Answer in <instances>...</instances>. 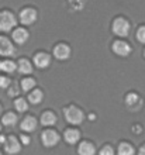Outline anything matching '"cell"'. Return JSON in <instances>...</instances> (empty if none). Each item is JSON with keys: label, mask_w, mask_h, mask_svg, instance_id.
<instances>
[{"label": "cell", "mask_w": 145, "mask_h": 155, "mask_svg": "<svg viewBox=\"0 0 145 155\" xmlns=\"http://www.w3.org/2000/svg\"><path fill=\"white\" fill-rule=\"evenodd\" d=\"M83 111L81 109H77L76 106H69L65 109V118H66V121L73 124V126H77V124H81L83 121Z\"/></svg>", "instance_id": "6da1fadb"}, {"label": "cell", "mask_w": 145, "mask_h": 155, "mask_svg": "<svg viewBox=\"0 0 145 155\" xmlns=\"http://www.w3.org/2000/svg\"><path fill=\"white\" fill-rule=\"evenodd\" d=\"M17 24L14 14L10 12H0V31H10Z\"/></svg>", "instance_id": "7a4b0ae2"}, {"label": "cell", "mask_w": 145, "mask_h": 155, "mask_svg": "<svg viewBox=\"0 0 145 155\" xmlns=\"http://www.w3.org/2000/svg\"><path fill=\"white\" fill-rule=\"evenodd\" d=\"M113 31L118 37H127L130 33V23L125 20V18L118 17L113 23Z\"/></svg>", "instance_id": "3957f363"}, {"label": "cell", "mask_w": 145, "mask_h": 155, "mask_svg": "<svg viewBox=\"0 0 145 155\" xmlns=\"http://www.w3.org/2000/svg\"><path fill=\"white\" fill-rule=\"evenodd\" d=\"M41 140H42V144L45 147H54L59 141V135H58L57 131L54 130H45L42 133V135H41Z\"/></svg>", "instance_id": "277c9868"}, {"label": "cell", "mask_w": 145, "mask_h": 155, "mask_svg": "<svg viewBox=\"0 0 145 155\" xmlns=\"http://www.w3.org/2000/svg\"><path fill=\"white\" fill-rule=\"evenodd\" d=\"M0 55H3V57L16 55V48L13 47V44L8 41V38L2 37V35H0Z\"/></svg>", "instance_id": "5b68a950"}, {"label": "cell", "mask_w": 145, "mask_h": 155, "mask_svg": "<svg viewBox=\"0 0 145 155\" xmlns=\"http://www.w3.org/2000/svg\"><path fill=\"white\" fill-rule=\"evenodd\" d=\"M4 150L7 154H17V152H20L21 145L16 137L10 135L7 138H4Z\"/></svg>", "instance_id": "8992f818"}, {"label": "cell", "mask_w": 145, "mask_h": 155, "mask_svg": "<svg viewBox=\"0 0 145 155\" xmlns=\"http://www.w3.org/2000/svg\"><path fill=\"white\" fill-rule=\"evenodd\" d=\"M37 20V12L34 8H24L20 13V21L24 25H31L34 21Z\"/></svg>", "instance_id": "52a82bcc"}, {"label": "cell", "mask_w": 145, "mask_h": 155, "mask_svg": "<svg viewBox=\"0 0 145 155\" xmlns=\"http://www.w3.org/2000/svg\"><path fill=\"white\" fill-rule=\"evenodd\" d=\"M113 51L117 55H120V57H127V55H130V52H131V47H130L125 41L118 40V41H114Z\"/></svg>", "instance_id": "ba28073f"}, {"label": "cell", "mask_w": 145, "mask_h": 155, "mask_svg": "<svg viewBox=\"0 0 145 155\" xmlns=\"http://www.w3.org/2000/svg\"><path fill=\"white\" fill-rule=\"evenodd\" d=\"M34 64H35L37 68L44 69V68H47V66L51 64V57L45 52H38L35 57H34Z\"/></svg>", "instance_id": "9c48e42d"}, {"label": "cell", "mask_w": 145, "mask_h": 155, "mask_svg": "<svg viewBox=\"0 0 145 155\" xmlns=\"http://www.w3.org/2000/svg\"><path fill=\"white\" fill-rule=\"evenodd\" d=\"M54 55L57 59H68L69 55H71V48H69L68 45L65 44H58L55 48H54Z\"/></svg>", "instance_id": "30bf717a"}, {"label": "cell", "mask_w": 145, "mask_h": 155, "mask_svg": "<svg viewBox=\"0 0 145 155\" xmlns=\"http://www.w3.org/2000/svg\"><path fill=\"white\" fill-rule=\"evenodd\" d=\"M28 31L24 28H16L13 31V40L16 41L17 44H24L28 40Z\"/></svg>", "instance_id": "8fae6325"}, {"label": "cell", "mask_w": 145, "mask_h": 155, "mask_svg": "<svg viewBox=\"0 0 145 155\" xmlns=\"http://www.w3.org/2000/svg\"><path fill=\"white\" fill-rule=\"evenodd\" d=\"M64 138L68 144H76L79 141V138H81V133L77 130H75V128H69V130L65 131Z\"/></svg>", "instance_id": "7c38bea8"}, {"label": "cell", "mask_w": 145, "mask_h": 155, "mask_svg": "<svg viewBox=\"0 0 145 155\" xmlns=\"http://www.w3.org/2000/svg\"><path fill=\"white\" fill-rule=\"evenodd\" d=\"M37 128V120L32 116H27V117L21 121V130L24 131H34Z\"/></svg>", "instance_id": "4fadbf2b"}, {"label": "cell", "mask_w": 145, "mask_h": 155, "mask_svg": "<svg viewBox=\"0 0 145 155\" xmlns=\"http://www.w3.org/2000/svg\"><path fill=\"white\" fill-rule=\"evenodd\" d=\"M94 151H96V150H94V145H93L92 143H89V141L81 143V145L77 148V152L81 155H93Z\"/></svg>", "instance_id": "5bb4252c"}, {"label": "cell", "mask_w": 145, "mask_h": 155, "mask_svg": "<svg viewBox=\"0 0 145 155\" xmlns=\"http://www.w3.org/2000/svg\"><path fill=\"white\" fill-rule=\"evenodd\" d=\"M17 69H18V72L23 75H28L32 72V65L30 64L28 59H20L18 61V64H17Z\"/></svg>", "instance_id": "9a60e30c"}, {"label": "cell", "mask_w": 145, "mask_h": 155, "mask_svg": "<svg viewBox=\"0 0 145 155\" xmlns=\"http://www.w3.org/2000/svg\"><path fill=\"white\" fill-rule=\"evenodd\" d=\"M57 121V117L51 111H45L44 114L41 116V124L42 126H54Z\"/></svg>", "instance_id": "2e32d148"}, {"label": "cell", "mask_w": 145, "mask_h": 155, "mask_svg": "<svg viewBox=\"0 0 145 155\" xmlns=\"http://www.w3.org/2000/svg\"><path fill=\"white\" fill-rule=\"evenodd\" d=\"M2 123H3V126H14L17 123V116L14 114V113H6V114L3 116V118H2Z\"/></svg>", "instance_id": "e0dca14e"}, {"label": "cell", "mask_w": 145, "mask_h": 155, "mask_svg": "<svg viewBox=\"0 0 145 155\" xmlns=\"http://www.w3.org/2000/svg\"><path fill=\"white\" fill-rule=\"evenodd\" d=\"M125 103H127V106H128L130 109H134V107L140 103V96H138L137 93L127 94V97H125Z\"/></svg>", "instance_id": "ac0fdd59"}, {"label": "cell", "mask_w": 145, "mask_h": 155, "mask_svg": "<svg viewBox=\"0 0 145 155\" xmlns=\"http://www.w3.org/2000/svg\"><path fill=\"white\" fill-rule=\"evenodd\" d=\"M28 100L30 103H32V104H38V103H41V100H42V92L38 89L32 90L31 93L28 94Z\"/></svg>", "instance_id": "d6986e66"}, {"label": "cell", "mask_w": 145, "mask_h": 155, "mask_svg": "<svg viewBox=\"0 0 145 155\" xmlns=\"http://www.w3.org/2000/svg\"><path fill=\"white\" fill-rule=\"evenodd\" d=\"M16 69H17V64H14V62L10 61V59H6V61L2 62V71H4V72L12 74V72H14Z\"/></svg>", "instance_id": "ffe728a7"}, {"label": "cell", "mask_w": 145, "mask_h": 155, "mask_svg": "<svg viewBox=\"0 0 145 155\" xmlns=\"http://www.w3.org/2000/svg\"><path fill=\"white\" fill-rule=\"evenodd\" d=\"M118 154L120 155H133L134 148L131 147L128 143H121L120 145H118Z\"/></svg>", "instance_id": "44dd1931"}, {"label": "cell", "mask_w": 145, "mask_h": 155, "mask_svg": "<svg viewBox=\"0 0 145 155\" xmlns=\"http://www.w3.org/2000/svg\"><path fill=\"white\" fill-rule=\"evenodd\" d=\"M34 86H35V81H34L32 78H24V79L21 81V89L24 90V92L31 90Z\"/></svg>", "instance_id": "7402d4cb"}, {"label": "cell", "mask_w": 145, "mask_h": 155, "mask_svg": "<svg viewBox=\"0 0 145 155\" xmlns=\"http://www.w3.org/2000/svg\"><path fill=\"white\" fill-rule=\"evenodd\" d=\"M14 106H16V110H18L20 113H24V111L28 110V104H27V102H25L24 99H16V102H14Z\"/></svg>", "instance_id": "603a6c76"}, {"label": "cell", "mask_w": 145, "mask_h": 155, "mask_svg": "<svg viewBox=\"0 0 145 155\" xmlns=\"http://www.w3.org/2000/svg\"><path fill=\"white\" fill-rule=\"evenodd\" d=\"M137 40L142 44H145V27H140L137 31Z\"/></svg>", "instance_id": "cb8c5ba5"}, {"label": "cell", "mask_w": 145, "mask_h": 155, "mask_svg": "<svg viewBox=\"0 0 145 155\" xmlns=\"http://www.w3.org/2000/svg\"><path fill=\"white\" fill-rule=\"evenodd\" d=\"M8 86H10V79L6 76H0V87H2V89H6Z\"/></svg>", "instance_id": "d4e9b609"}, {"label": "cell", "mask_w": 145, "mask_h": 155, "mask_svg": "<svg viewBox=\"0 0 145 155\" xmlns=\"http://www.w3.org/2000/svg\"><path fill=\"white\" fill-rule=\"evenodd\" d=\"M100 155H113V148L111 147H103L100 150Z\"/></svg>", "instance_id": "484cf974"}, {"label": "cell", "mask_w": 145, "mask_h": 155, "mask_svg": "<svg viewBox=\"0 0 145 155\" xmlns=\"http://www.w3.org/2000/svg\"><path fill=\"white\" fill-rule=\"evenodd\" d=\"M20 140H21V143L24 144V145H28V144H30V137H28V135H24V134H23L20 137Z\"/></svg>", "instance_id": "4316f807"}, {"label": "cell", "mask_w": 145, "mask_h": 155, "mask_svg": "<svg viewBox=\"0 0 145 155\" xmlns=\"http://www.w3.org/2000/svg\"><path fill=\"white\" fill-rule=\"evenodd\" d=\"M140 155H145V145L140 148Z\"/></svg>", "instance_id": "83f0119b"}, {"label": "cell", "mask_w": 145, "mask_h": 155, "mask_svg": "<svg viewBox=\"0 0 145 155\" xmlns=\"http://www.w3.org/2000/svg\"><path fill=\"white\" fill-rule=\"evenodd\" d=\"M0 71H2V62H0Z\"/></svg>", "instance_id": "f1b7e54d"}, {"label": "cell", "mask_w": 145, "mask_h": 155, "mask_svg": "<svg viewBox=\"0 0 145 155\" xmlns=\"http://www.w3.org/2000/svg\"><path fill=\"white\" fill-rule=\"evenodd\" d=\"M0 113H2V107H0Z\"/></svg>", "instance_id": "f546056e"}, {"label": "cell", "mask_w": 145, "mask_h": 155, "mask_svg": "<svg viewBox=\"0 0 145 155\" xmlns=\"http://www.w3.org/2000/svg\"><path fill=\"white\" fill-rule=\"evenodd\" d=\"M144 55H145V51H144Z\"/></svg>", "instance_id": "4dcf8cb0"}]
</instances>
